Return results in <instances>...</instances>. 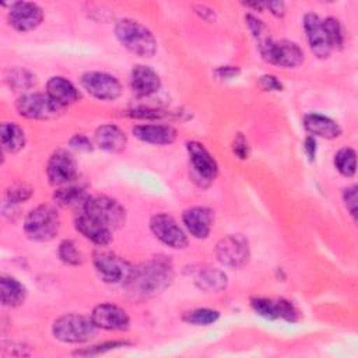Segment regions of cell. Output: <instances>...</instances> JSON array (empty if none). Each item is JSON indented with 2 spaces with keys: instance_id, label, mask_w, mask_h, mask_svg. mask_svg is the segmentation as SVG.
<instances>
[{
  "instance_id": "obj_1",
  "label": "cell",
  "mask_w": 358,
  "mask_h": 358,
  "mask_svg": "<svg viewBox=\"0 0 358 358\" xmlns=\"http://www.w3.org/2000/svg\"><path fill=\"white\" fill-rule=\"evenodd\" d=\"M173 280L171 263L162 257H154L138 267H134L124 284L131 298L147 299L166 289Z\"/></svg>"
},
{
  "instance_id": "obj_2",
  "label": "cell",
  "mask_w": 358,
  "mask_h": 358,
  "mask_svg": "<svg viewBox=\"0 0 358 358\" xmlns=\"http://www.w3.org/2000/svg\"><path fill=\"white\" fill-rule=\"evenodd\" d=\"M115 34L127 50L140 57H151L157 52V41L152 32L136 20H120L115 27Z\"/></svg>"
},
{
  "instance_id": "obj_3",
  "label": "cell",
  "mask_w": 358,
  "mask_h": 358,
  "mask_svg": "<svg viewBox=\"0 0 358 358\" xmlns=\"http://www.w3.org/2000/svg\"><path fill=\"white\" fill-rule=\"evenodd\" d=\"M96 329L98 327L91 317L78 313L63 315L52 324L53 337L67 344H78L91 340L95 336Z\"/></svg>"
},
{
  "instance_id": "obj_4",
  "label": "cell",
  "mask_w": 358,
  "mask_h": 358,
  "mask_svg": "<svg viewBox=\"0 0 358 358\" xmlns=\"http://www.w3.org/2000/svg\"><path fill=\"white\" fill-rule=\"evenodd\" d=\"M60 228V218L49 204H41L31 210L24 221V232L29 239L38 242L52 241Z\"/></svg>"
},
{
  "instance_id": "obj_5",
  "label": "cell",
  "mask_w": 358,
  "mask_h": 358,
  "mask_svg": "<svg viewBox=\"0 0 358 358\" xmlns=\"http://www.w3.org/2000/svg\"><path fill=\"white\" fill-rule=\"evenodd\" d=\"M259 52L262 57L271 63L285 69L299 67L303 62V52L291 41H274L271 38H262L259 42Z\"/></svg>"
},
{
  "instance_id": "obj_6",
  "label": "cell",
  "mask_w": 358,
  "mask_h": 358,
  "mask_svg": "<svg viewBox=\"0 0 358 358\" xmlns=\"http://www.w3.org/2000/svg\"><path fill=\"white\" fill-rule=\"evenodd\" d=\"M217 260L229 268H242L250 259L249 242L241 234H229L215 245Z\"/></svg>"
},
{
  "instance_id": "obj_7",
  "label": "cell",
  "mask_w": 358,
  "mask_h": 358,
  "mask_svg": "<svg viewBox=\"0 0 358 358\" xmlns=\"http://www.w3.org/2000/svg\"><path fill=\"white\" fill-rule=\"evenodd\" d=\"M15 108L18 113L28 119L49 120L62 115L63 106L53 101L48 94L34 92L25 94L18 98Z\"/></svg>"
},
{
  "instance_id": "obj_8",
  "label": "cell",
  "mask_w": 358,
  "mask_h": 358,
  "mask_svg": "<svg viewBox=\"0 0 358 358\" xmlns=\"http://www.w3.org/2000/svg\"><path fill=\"white\" fill-rule=\"evenodd\" d=\"M186 150L190 159V169L193 180L201 186L207 187L218 173V165L214 157L208 152V150L197 141H189L186 144Z\"/></svg>"
},
{
  "instance_id": "obj_9",
  "label": "cell",
  "mask_w": 358,
  "mask_h": 358,
  "mask_svg": "<svg viewBox=\"0 0 358 358\" xmlns=\"http://www.w3.org/2000/svg\"><path fill=\"white\" fill-rule=\"evenodd\" d=\"M81 211L99 220L112 231L120 228L126 221L124 208L108 196H90Z\"/></svg>"
},
{
  "instance_id": "obj_10",
  "label": "cell",
  "mask_w": 358,
  "mask_h": 358,
  "mask_svg": "<svg viewBox=\"0 0 358 358\" xmlns=\"http://www.w3.org/2000/svg\"><path fill=\"white\" fill-rule=\"evenodd\" d=\"M92 263L101 280L109 284H126L134 270V267L126 260L103 250H98L94 253Z\"/></svg>"
},
{
  "instance_id": "obj_11",
  "label": "cell",
  "mask_w": 358,
  "mask_h": 358,
  "mask_svg": "<svg viewBox=\"0 0 358 358\" xmlns=\"http://www.w3.org/2000/svg\"><path fill=\"white\" fill-rule=\"evenodd\" d=\"M81 85L90 95L101 101H113L122 94V84L108 73L88 71L83 74Z\"/></svg>"
},
{
  "instance_id": "obj_12",
  "label": "cell",
  "mask_w": 358,
  "mask_h": 358,
  "mask_svg": "<svg viewBox=\"0 0 358 358\" xmlns=\"http://www.w3.org/2000/svg\"><path fill=\"white\" fill-rule=\"evenodd\" d=\"M150 229L162 243L172 249H183L187 246V236L169 214L159 213L150 220Z\"/></svg>"
},
{
  "instance_id": "obj_13",
  "label": "cell",
  "mask_w": 358,
  "mask_h": 358,
  "mask_svg": "<svg viewBox=\"0 0 358 358\" xmlns=\"http://www.w3.org/2000/svg\"><path fill=\"white\" fill-rule=\"evenodd\" d=\"M46 175L52 185H69L77 176V162L67 150H56L46 165Z\"/></svg>"
},
{
  "instance_id": "obj_14",
  "label": "cell",
  "mask_w": 358,
  "mask_h": 358,
  "mask_svg": "<svg viewBox=\"0 0 358 358\" xmlns=\"http://www.w3.org/2000/svg\"><path fill=\"white\" fill-rule=\"evenodd\" d=\"M303 28L306 32V38L309 42L310 50L319 57L326 59L333 50L329 34L324 28L323 20L317 14L308 13L303 17Z\"/></svg>"
},
{
  "instance_id": "obj_15",
  "label": "cell",
  "mask_w": 358,
  "mask_h": 358,
  "mask_svg": "<svg viewBox=\"0 0 358 358\" xmlns=\"http://www.w3.org/2000/svg\"><path fill=\"white\" fill-rule=\"evenodd\" d=\"M253 310L264 317V319H284L287 322H296L298 320V310L294 306L292 302L278 298V299H271V298H253L250 302Z\"/></svg>"
},
{
  "instance_id": "obj_16",
  "label": "cell",
  "mask_w": 358,
  "mask_h": 358,
  "mask_svg": "<svg viewBox=\"0 0 358 358\" xmlns=\"http://www.w3.org/2000/svg\"><path fill=\"white\" fill-rule=\"evenodd\" d=\"M43 18L42 8L29 1L11 3L8 11V21L11 27L20 32H28L36 28Z\"/></svg>"
},
{
  "instance_id": "obj_17",
  "label": "cell",
  "mask_w": 358,
  "mask_h": 358,
  "mask_svg": "<svg viewBox=\"0 0 358 358\" xmlns=\"http://www.w3.org/2000/svg\"><path fill=\"white\" fill-rule=\"evenodd\" d=\"M91 319L96 327L105 330H126L130 324L126 310L113 303L96 305L91 313Z\"/></svg>"
},
{
  "instance_id": "obj_18",
  "label": "cell",
  "mask_w": 358,
  "mask_h": 358,
  "mask_svg": "<svg viewBox=\"0 0 358 358\" xmlns=\"http://www.w3.org/2000/svg\"><path fill=\"white\" fill-rule=\"evenodd\" d=\"M182 221L192 236L197 239H204L211 231L214 217L210 208L196 206L183 211Z\"/></svg>"
},
{
  "instance_id": "obj_19",
  "label": "cell",
  "mask_w": 358,
  "mask_h": 358,
  "mask_svg": "<svg viewBox=\"0 0 358 358\" xmlns=\"http://www.w3.org/2000/svg\"><path fill=\"white\" fill-rule=\"evenodd\" d=\"M76 229L99 246H105L112 241V229L84 211H80L76 218Z\"/></svg>"
},
{
  "instance_id": "obj_20",
  "label": "cell",
  "mask_w": 358,
  "mask_h": 358,
  "mask_svg": "<svg viewBox=\"0 0 358 358\" xmlns=\"http://www.w3.org/2000/svg\"><path fill=\"white\" fill-rule=\"evenodd\" d=\"M130 84L136 95L150 96L161 87L159 76L145 64H136L130 73Z\"/></svg>"
},
{
  "instance_id": "obj_21",
  "label": "cell",
  "mask_w": 358,
  "mask_h": 358,
  "mask_svg": "<svg viewBox=\"0 0 358 358\" xmlns=\"http://www.w3.org/2000/svg\"><path fill=\"white\" fill-rule=\"evenodd\" d=\"M131 131L138 140L155 145L172 144L176 138V130L169 124H137Z\"/></svg>"
},
{
  "instance_id": "obj_22",
  "label": "cell",
  "mask_w": 358,
  "mask_h": 358,
  "mask_svg": "<svg viewBox=\"0 0 358 358\" xmlns=\"http://www.w3.org/2000/svg\"><path fill=\"white\" fill-rule=\"evenodd\" d=\"M46 94L63 108L78 101L80 92L71 81L64 77H52L46 84Z\"/></svg>"
},
{
  "instance_id": "obj_23",
  "label": "cell",
  "mask_w": 358,
  "mask_h": 358,
  "mask_svg": "<svg viewBox=\"0 0 358 358\" xmlns=\"http://www.w3.org/2000/svg\"><path fill=\"white\" fill-rule=\"evenodd\" d=\"M95 143L108 152H120L127 144L126 134L115 124H102L95 130Z\"/></svg>"
},
{
  "instance_id": "obj_24",
  "label": "cell",
  "mask_w": 358,
  "mask_h": 358,
  "mask_svg": "<svg viewBox=\"0 0 358 358\" xmlns=\"http://www.w3.org/2000/svg\"><path fill=\"white\" fill-rule=\"evenodd\" d=\"M194 284L204 292H221L228 285V277L222 270L206 266L197 270Z\"/></svg>"
},
{
  "instance_id": "obj_25",
  "label": "cell",
  "mask_w": 358,
  "mask_h": 358,
  "mask_svg": "<svg viewBox=\"0 0 358 358\" xmlns=\"http://www.w3.org/2000/svg\"><path fill=\"white\" fill-rule=\"evenodd\" d=\"M305 129L317 137L323 138H336L341 134L340 126L330 117L320 113H308L303 116Z\"/></svg>"
},
{
  "instance_id": "obj_26",
  "label": "cell",
  "mask_w": 358,
  "mask_h": 358,
  "mask_svg": "<svg viewBox=\"0 0 358 358\" xmlns=\"http://www.w3.org/2000/svg\"><path fill=\"white\" fill-rule=\"evenodd\" d=\"M88 199H90L88 193L81 186H74V185L60 186L53 194L55 203L57 206H60L62 208L83 210V207L85 206Z\"/></svg>"
},
{
  "instance_id": "obj_27",
  "label": "cell",
  "mask_w": 358,
  "mask_h": 358,
  "mask_svg": "<svg viewBox=\"0 0 358 358\" xmlns=\"http://www.w3.org/2000/svg\"><path fill=\"white\" fill-rule=\"evenodd\" d=\"M0 294H1V303L4 306H18L24 302L27 291L25 287L15 280L14 277L3 275L0 281Z\"/></svg>"
},
{
  "instance_id": "obj_28",
  "label": "cell",
  "mask_w": 358,
  "mask_h": 358,
  "mask_svg": "<svg viewBox=\"0 0 358 358\" xmlns=\"http://www.w3.org/2000/svg\"><path fill=\"white\" fill-rule=\"evenodd\" d=\"M0 140L4 151L17 152L25 144V134L17 123L6 122L0 127Z\"/></svg>"
},
{
  "instance_id": "obj_29",
  "label": "cell",
  "mask_w": 358,
  "mask_h": 358,
  "mask_svg": "<svg viewBox=\"0 0 358 358\" xmlns=\"http://www.w3.org/2000/svg\"><path fill=\"white\" fill-rule=\"evenodd\" d=\"M336 169L344 176H354L357 169V154L352 148L344 147L337 151L334 157Z\"/></svg>"
},
{
  "instance_id": "obj_30",
  "label": "cell",
  "mask_w": 358,
  "mask_h": 358,
  "mask_svg": "<svg viewBox=\"0 0 358 358\" xmlns=\"http://www.w3.org/2000/svg\"><path fill=\"white\" fill-rule=\"evenodd\" d=\"M6 81L8 85L15 91H24L29 90L35 84V76H32L28 70L15 67L10 69L6 74Z\"/></svg>"
},
{
  "instance_id": "obj_31",
  "label": "cell",
  "mask_w": 358,
  "mask_h": 358,
  "mask_svg": "<svg viewBox=\"0 0 358 358\" xmlns=\"http://www.w3.org/2000/svg\"><path fill=\"white\" fill-rule=\"evenodd\" d=\"M220 312L210 308H196L183 313V320L194 326H207L217 322Z\"/></svg>"
},
{
  "instance_id": "obj_32",
  "label": "cell",
  "mask_w": 358,
  "mask_h": 358,
  "mask_svg": "<svg viewBox=\"0 0 358 358\" xmlns=\"http://www.w3.org/2000/svg\"><path fill=\"white\" fill-rule=\"evenodd\" d=\"M59 257L62 262H64L66 264L70 266H78L83 263V255L81 252L77 249L76 243L70 239H64L57 249Z\"/></svg>"
},
{
  "instance_id": "obj_33",
  "label": "cell",
  "mask_w": 358,
  "mask_h": 358,
  "mask_svg": "<svg viewBox=\"0 0 358 358\" xmlns=\"http://www.w3.org/2000/svg\"><path fill=\"white\" fill-rule=\"evenodd\" d=\"M324 28L329 34L330 42L333 48H341L344 43V34H343V28L338 20L333 18V17H327L326 20H323Z\"/></svg>"
},
{
  "instance_id": "obj_34",
  "label": "cell",
  "mask_w": 358,
  "mask_h": 358,
  "mask_svg": "<svg viewBox=\"0 0 358 358\" xmlns=\"http://www.w3.org/2000/svg\"><path fill=\"white\" fill-rule=\"evenodd\" d=\"M32 193H34V189L29 185L15 183L7 189L6 196L10 203H22L28 200L32 196Z\"/></svg>"
},
{
  "instance_id": "obj_35",
  "label": "cell",
  "mask_w": 358,
  "mask_h": 358,
  "mask_svg": "<svg viewBox=\"0 0 358 358\" xmlns=\"http://www.w3.org/2000/svg\"><path fill=\"white\" fill-rule=\"evenodd\" d=\"M126 345L124 341H109V343H103V344H98V345H92L91 348L87 350H80L76 351V354L78 355H94V354H99V352H105V351H110L119 347Z\"/></svg>"
},
{
  "instance_id": "obj_36",
  "label": "cell",
  "mask_w": 358,
  "mask_h": 358,
  "mask_svg": "<svg viewBox=\"0 0 358 358\" xmlns=\"http://www.w3.org/2000/svg\"><path fill=\"white\" fill-rule=\"evenodd\" d=\"M232 151L239 159H246L249 157V144L242 133H238L232 141Z\"/></svg>"
},
{
  "instance_id": "obj_37",
  "label": "cell",
  "mask_w": 358,
  "mask_h": 358,
  "mask_svg": "<svg viewBox=\"0 0 358 358\" xmlns=\"http://www.w3.org/2000/svg\"><path fill=\"white\" fill-rule=\"evenodd\" d=\"M343 200H344V204H345L348 213L355 218V215H357V186L355 185L344 189Z\"/></svg>"
},
{
  "instance_id": "obj_38",
  "label": "cell",
  "mask_w": 358,
  "mask_h": 358,
  "mask_svg": "<svg viewBox=\"0 0 358 358\" xmlns=\"http://www.w3.org/2000/svg\"><path fill=\"white\" fill-rule=\"evenodd\" d=\"M127 115L131 117H138V119H159L164 116L162 110L158 109H150V108H137L127 110Z\"/></svg>"
},
{
  "instance_id": "obj_39",
  "label": "cell",
  "mask_w": 358,
  "mask_h": 358,
  "mask_svg": "<svg viewBox=\"0 0 358 358\" xmlns=\"http://www.w3.org/2000/svg\"><path fill=\"white\" fill-rule=\"evenodd\" d=\"M259 85L264 91H281L282 90L281 81L275 76H271V74L262 76L259 78Z\"/></svg>"
},
{
  "instance_id": "obj_40",
  "label": "cell",
  "mask_w": 358,
  "mask_h": 358,
  "mask_svg": "<svg viewBox=\"0 0 358 358\" xmlns=\"http://www.w3.org/2000/svg\"><path fill=\"white\" fill-rule=\"evenodd\" d=\"M245 21H246L248 28H249L250 32L253 34V36H256V38H259V39L264 38V36H263V32L266 31V25H264L260 20H257V18H256L255 15H252V14H248V15L245 17Z\"/></svg>"
},
{
  "instance_id": "obj_41",
  "label": "cell",
  "mask_w": 358,
  "mask_h": 358,
  "mask_svg": "<svg viewBox=\"0 0 358 358\" xmlns=\"http://www.w3.org/2000/svg\"><path fill=\"white\" fill-rule=\"evenodd\" d=\"M70 147L78 151H91L92 150V143L90 141V138L84 134H76L70 138L69 141Z\"/></svg>"
},
{
  "instance_id": "obj_42",
  "label": "cell",
  "mask_w": 358,
  "mask_h": 358,
  "mask_svg": "<svg viewBox=\"0 0 358 358\" xmlns=\"http://www.w3.org/2000/svg\"><path fill=\"white\" fill-rule=\"evenodd\" d=\"M214 74L220 80H231L239 74V69L235 66H221L214 71Z\"/></svg>"
},
{
  "instance_id": "obj_43",
  "label": "cell",
  "mask_w": 358,
  "mask_h": 358,
  "mask_svg": "<svg viewBox=\"0 0 358 358\" xmlns=\"http://www.w3.org/2000/svg\"><path fill=\"white\" fill-rule=\"evenodd\" d=\"M303 150L309 158V161H313L315 159V155H316V140L313 136H308L305 138V143H303Z\"/></svg>"
},
{
  "instance_id": "obj_44",
  "label": "cell",
  "mask_w": 358,
  "mask_h": 358,
  "mask_svg": "<svg viewBox=\"0 0 358 358\" xmlns=\"http://www.w3.org/2000/svg\"><path fill=\"white\" fill-rule=\"evenodd\" d=\"M264 7H267L270 13L275 17H282L285 13V6L282 1H268V3H264Z\"/></svg>"
},
{
  "instance_id": "obj_45",
  "label": "cell",
  "mask_w": 358,
  "mask_h": 358,
  "mask_svg": "<svg viewBox=\"0 0 358 358\" xmlns=\"http://www.w3.org/2000/svg\"><path fill=\"white\" fill-rule=\"evenodd\" d=\"M196 10H199V11H196V13H197L201 18H204V20H207V21H210V20L214 18V10H211V8L206 7V6H197Z\"/></svg>"
}]
</instances>
